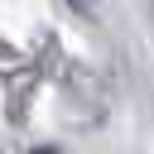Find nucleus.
I'll list each match as a JSON object with an SVG mask.
<instances>
[{
  "instance_id": "obj_1",
  "label": "nucleus",
  "mask_w": 154,
  "mask_h": 154,
  "mask_svg": "<svg viewBox=\"0 0 154 154\" xmlns=\"http://www.w3.org/2000/svg\"><path fill=\"white\" fill-rule=\"evenodd\" d=\"M67 5H72V10H82V14L91 10V0H67Z\"/></svg>"
}]
</instances>
